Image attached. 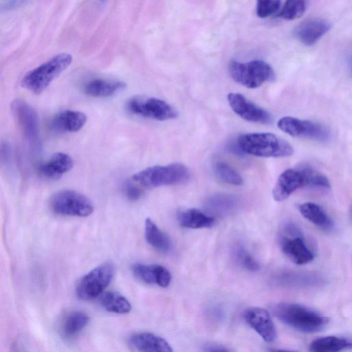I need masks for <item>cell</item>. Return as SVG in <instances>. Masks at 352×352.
Masks as SVG:
<instances>
[{
	"label": "cell",
	"mask_w": 352,
	"mask_h": 352,
	"mask_svg": "<svg viewBox=\"0 0 352 352\" xmlns=\"http://www.w3.org/2000/svg\"><path fill=\"white\" fill-rule=\"evenodd\" d=\"M130 342L139 352H173L172 346L165 339L151 333L133 334Z\"/></svg>",
	"instance_id": "18"
},
{
	"label": "cell",
	"mask_w": 352,
	"mask_h": 352,
	"mask_svg": "<svg viewBox=\"0 0 352 352\" xmlns=\"http://www.w3.org/2000/svg\"><path fill=\"white\" fill-rule=\"evenodd\" d=\"M280 245L284 254L297 265L307 264L314 258L302 233L294 226L289 225L285 228Z\"/></svg>",
	"instance_id": "10"
},
{
	"label": "cell",
	"mask_w": 352,
	"mask_h": 352,
	"mask_svg": "<svg viewBox=\"0 0 352 352\" xmlns=\"http://www.w3.org/2000/svg\"><path fill=\"white\" fill-rule=\"evenodd\" d=\"M271 352H295V351L283 350V349H276V350L272 351Z\"/></svg>",
	"instance_id": "34"
},
{
	"label": "cell",
	"mask_w": 352,
	"mask_h": 352,
	"mask_svg": "<svg viewBox=\"0 0 352 352\" xmlns=\"http://www.w3.org/2000/svg\"><path fill=\"white\" fill-rule=\"evenodd\" d=\"M179 223L184 227L192 229L212 227L215 219L197 208H189L180 211L177 214Z\"/></svg>",
	"instance_id": "22"
},
{
	"label": "cell",
	"mask_w": 352,
	"mask_h": 352,
	"mask_svg": "<svg viewBox=\"0 0 352 352\" xmlns=\"http://www.w3.org/2000/svg\"><path fill=\"white\" fill-rule=\"evenodd\" d=\"M234 254L237 261L248 270L252 272L258 270V262L243 246H237L234 250Z\"/></svg>",
	"instance_id": "31"
},
{
	"label": "cell",
	"mask_w": 352,
	"mask_h": 352,
	"mask_svg": "<svg viewBox=\"0 0 352 352\" xmlns=\"http://www.w3.org/2000/svg\"><path fill=\"white\" fill-rule=\"evenodd\" d=\"M100 302L107 311L112 313L127 314L131 309L129 301L124 296L115 292L102 294Z\"/></svg>",
	"instance_id": "26"
},
{
	"label": "cell",
	"mask_w": 352,
	"mask_h": 352,
	"mask_svg": "<svg viewBox=\"0 0 352 352\" xmlns=\"http://www.w3.org/2000/svg\"><path fill=\"white\" fill-rule=\"evenodd\" d=\"M72 62V56L60 53L26 73L21 81V86L34 94H41L65 70Z\"/></svg>",
	"instance_id": "4"
},
{
	"label": "cell",
	"mask_w": 352,
	"mask_h": 352,
	"mask_svg": "<svg viewBox=\"0 0 352 352\" xmlns=\"http://www.w3.org/2000/svg\"><path fill=\"white\" fill-rule=\"evenodd\" d=\"M307 9V2L302 0H289L284 3L276 17L285 20H294L301 16Z\"/></svg>",
	"instance_id": "29"
},
{
	"label": "cell",
	"mask_w": 352,
	"mask_h": 352,
	"mask_svg": "<svg viewBox=\"0 0 352 352\" xmlns=\"http://www.w3.org/2000/svg\"><path fill=\"white\" fill-rule=\"evenodd\" d=\"M87 122V116L79 111L65 110L56 114L52 120V128L58 132H76Z\"/></svg>",
	"instance_id": "19"
},
{
	"label": "cell",
	"mask_w": 352,
	"mask_h": 352,
	"mask_svg": "<svg viewBox=\"0 0 352 352\" xmlns=\"http://www.w3.org/2000/svg\"><path fill=\"white\" fill-rule=\"evenodd\" d=\"M124 82L118 80L94 79L85 84L84 92L94 98L112 96L126 87Z\"/></svg>",
	"instance_id": "20"
},
{
	"label": "cell",
	"mask_w": 352,
	"mask_h": 352,
	"mask_svg": "<svg viewBox=\"0 0 352 352\" xmlns=\"http://www.w3.org/2000/svg\"><path fill=\"white\" fill-rule=\"evenodd\" d=\"M12 109L27 140L32 144H37V122L33 109L20 100H16L12 104Z\"/></svg>",
	"instance_id": "15"
},
{
	"label": "cell",
	"mask_w": 352,
	"mask_h": 352,
	"mask_svg": "<svg viewBox=\"0 0 352 352\" xmlns=\"http://www.w3.org/2000/svg\"><path fill=\"white\" fill-rule=\"evenodd\" d=\"M228 102L233 111L248 122L264 124L272 122V115L265 109L258 107L240 93L228 94Z\"/></svg>",
	"instance_id": "12"
},
{
	"label": "cell",
	"mask_w": 352,
	"mask_h": 352,
	"mask_svg": "<svg viewBox=\"0 0 352 352\" xmlns=\"http://www.w3.org/2000/svg\"><path fill=\"white\" fill-rule=\"evenodd\" d=\"M114 274V265L111 262L94 267L78 280L76 287L77 296L82 300L98 297L110 284Z\"/></svg>",
	"instance_id": "7"
},
{
	"label": "cell",
	"mask_w": 352,
	"mask_h": 352,
	"mask_svg": "<svg viewBox=\"0 0 352 352\" xmlns=\"http://www.w3.org/2000/svg\"><path fill=\"white\" fill-rule=\"evenodd\" d=\"M132 272L135 278L146 284L157 285L166 288L171 282L170 272L160 265L136 263L133 265Z\"/></svg>",
	"instance_id": "14"
},
{
	"label": "cell",
	"mask_w": 352,
	"mask_h": 352,
	"mask_svg": "<svg viewBox=\"0 0 352 352\" xmlns=\"http://www.w3.org/2000/svg\"><path fill=\"white\" fill-rule=\"evenodd\" d=\"M237 204L238 200L233 196L218 195L208 200L207 206L213 213L223 215L234 210Z\"/></svg>",
	"instance_id": "27"
},
{
	"label": "cell",
	"mask_w": 352,
	"mask_h": 352,
	"mask_svg": "<svg viewBox=\"0 0 352 352\" xmlns=\"http://www.w3.org/2000/svg\"><path fill=\"white\" fill-rule=\"evenodd\" d=\"M228 70L235 82L250 89L258 87L266 82L274 80L276 77L272 67L261 60L246 63L232 60L229 64Z\"/></svg>",
	"instance_id": "6"
},
{
	"label": "cell",
	"mask_w": 352,
	"mask_h": 352,
	"mask_svg": "<svg viewBox=\"0 0 352 352\" xmlns=\"http://www.w3.org/2000/svg\"><path fill=\"white\" fill-rule=\"evenodd\" d=\"M274 315L284 324L304 333H315L324 329L329 318L303 305L282 302L272 308Z\"/></svg>",
	"instance_id": "1"
},
{
	"label": "cell",
	"mask_w": 352,
	"mask_h": 352,
	"mask_svg": "<svg viewBox=\"0 0 352 352\" xmlns=\"http://www.w3.org/2000/svg\"><path fill=\"white\" fill-rule=\"evenodd\" d=\"M126 108L133 114L160 121L177 116V112L173 106L153 97H133L127 102Z\"/></svg>",
	"instance_id": "9"
},
{
	"label": "cell",
	"mask_w": 352,
	"mask_h": 352,
	"mask_svg": "<svg viewBox=\"0 0 352 352\" xmlns=\"http://www.w3.org/2000/svg\"><path fill=\"white\" fill-rule=\"evenodd\" d=\"M322 182V174L309 166L288 168L277 179L272 195L276 201H282L299 188L305 186L318 188Z\"/></svg>",
	"instance_id": "3"
},
{
	"label": "cell",
	"mask_w": 352,
	"mask_h": 352,
	"mask_svg": "<svg viewBox=\"0 0 352 352\" xmlns=\"http://www.w3.org/2000/svg\"><path fill=\"white\" fill-rule=\"evenodd\" d=\"M352 348V341L337 337L326 336L313 340L309 344V352H340Z\"/></svg>",
	"instance_id": "24"
},
{
	"label": "cell",
	"mask_w": 352,
	"mask_h": 352,
	"mask_svg": "<svg viewBox=\"0 0 352 352\" xmlns=\"http://www.w3.org/2000/svg\"><path fill=\"white\" fill-rule=\"evenodd\" d=\"M237 144L243 152L257 157H285L294 153L288 142L270 133L243 134L238 138Z\"/></svg>",
	"instance_id": "2"
},
{
	"label": "cell",
	"mask_w": 352,
	"mask_h": 352,
	"mask_svg": "<svg viewBox=\"0 0 352 352\" xmlns=\"http://www.w3.org/2000/svg\"><path fill=\"white\" fill-rule=\"evenodd\" d=\"M214 171L219 179L227 184L234 186H241L243 184L241 175L226 162H217L214 165Z\"/></svg>",
	"instance_id": "28"
},
{
	"label": "cell",
	"mask_w": 352,
	"mask_h": 352,
	"mask_svg": "<svg viewBox=\"0 0 352 352\" xmlns=\"http://www.w3.org/2000/svg\"><path fill=\"white\" fill-rule=\"evenodd\" d=\"M281 2L274 0L258 1L256 6V12L258 17L266 18L279 11Z\"/></svg>",
	"instance_id": "30"
},
{
	"label": "cell",
	"mask_w": 352,
	"mask_h": 352,
	"mask_svg": "<svg viewBox=\"0 0 352 352\" xmlns=\"http://www.w3.org/2000/svg\"><path fill=\"white\" fill-rule=\"evenodd\" d=\"M74 166L72 157L67 153L58 152L53 154L38 168L39 173L47 179H56L69 172Z\"/></svg>",
	"instance_id": "17"
},
{
	"label": "cell",
	"mask_w": 352,
	"mask_h": 352,
	"mask_svg": "<svg viewBox=\"0 0 352 352\" xmlns=\"http://www.w3.org/2000/svg\"><path fill=\"white\" fill-rule=\"evenodd\" d=\"M300 214L318 228L330 231L333 228V221L325 210L318 204L313 202H305L299 205Z\"/></svg>",
	"instance_id": "21"
},
{
	"label": "cell",
	"mask_w": 352,
	"mask_h": 352,
	"mask_svg": "<svg viewBox=\"0 0 352 352\" xmlns=\"http://www.w3.org/2000/svg\"><path fill=\"white\" fill-rule=\"evenodd\" d=\"M144 234L147 243L156 250L163 253L170 251L172 243L169 236L149 218L145 221Z\"/></svg>",
	"instance_id": "23"
},
{
	"label": "cell",
	"mask_w": 352,
	"mask_h": 352,
	"mask_svg": "<svg viewBox=\"0 0 352 352\" xmlns=\"http://www.w3.org/2000/svg\"><path fill=\"white\" fill-rule=\"evenodd\" d=\"M328 21L322 19H309L300 23L295 29L296 37L303 44L316 43L330 29Z\"/></svg>",
	"instance_id": "16"
},
{
	"label": "cell",
	"mask_w": 352,
	"mask_h": 352,
	"mask_svg": "<svg viewBox=\"0 0 352 352\" xmlns=\"http://www.w3.org/2000/svg\"><path fill=\"white\" fill-rule=\"evenodd\" d=\"M50 206L55 213L62 215L87 217L94 212L91 201L73 190H63L55 193L51 199Z\"/></svg>",
	"instance_id": "8"
},
{
	"label": "cell",
	"mask_w": 352,
	"mask_h": 352,
	"mask_svg": "<svg viewBox=\"0 0 352 352\" xmlns=\"http://www.w3.org/2000/svg\"><path fill=\"white\" fill-rule=\"evenodd\" d=\"M124 195L131 200H138L142 195V189L131 182H126L123 186Z\"/></svg>",
	"instance_id": "32"
},
{
	"label": "cell",
	"mask_w": 352,
	"mask_h": 352,
	"mask_svg": "<svg viewBox=\"0 0 352 352\" xmlns=\"http://www.w3.org/2000/svg\"><path fill=\"white\" fill-rule=\"evenodd\" d=\"M88 316L80 311H72L64 319L60 332L65 338H72L78 335L89 323Z\"/></svg>",
	"instance_id": "25"
},
{
	"label": "cell",
	"mask_w": 352,
	"mask_h": 352,
	"mask_svg": "<svg viewBox=\"0 0 352 352\" xmlns=\"http://www.w3.org/2000/svg\"><path fill=\"white\" fill-rule=\"evenodd\" d=\"M243 317L248 325L268 343L276 338V331L268 311L264 308L253 307L245 309Z\"/></svg>",
	"instance_id": "13"
},
{
	"label": "cell",
	"mask_w": 352,
	"mask_h": 352,
	"mask_svg": "<svg viewBox=\"0 0 352 352\" xmlns=\"http://www.w3.org/2000/svg\"><path fill=\"white\" fill-rule=\"evenodd\" d=\"M206 352H229L226 348L217 344H210L206 346Z\"/></svg>",
	"instance_id": "33"
},
{
	"label": "cell",
	"mask_w": 352,
	"mask_h": 352,
	"mask_svg": "<svg viewBox=\"0 0 352 352\" xmlns=\"http://www.w3.org/2000/svg\"><path fill=\"white\" fill-rule=\"evenodd\" d=\"M278 127L285 133L296 138H305L318 142L329 139V131L324 126L310 120L286 116L280 118Z\"/></svg>",
	"instance_id": "11"
},
{
	"label": "cell",
	"mask_w": 352,
	"mask_h": 352,
	"mask_svg": "<svg viewBox=\"0 0 352 352\" xmlns=\"http://www.w3.org/2000/svg\"><path fill=\"white\" fill-rule=\"evenodd\" d=\"M190 177V170L181 163L154 166L134 174L132 180L146 188H156L182 184Z\"/></svg>",
	"instance_id": "5"
}]
</instances>
